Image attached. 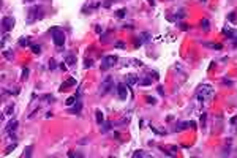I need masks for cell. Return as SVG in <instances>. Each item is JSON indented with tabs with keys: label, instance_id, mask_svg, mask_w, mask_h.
I'll return each instance as SVG.
<instances>
[{
	"label": "cell",
	"instance_id": "obj_1",
	"mask_svg": "<svg viewBox=\"0 0 237 158\" xmlns=\"http://www.w3.org/2000/svg\"><path fill=\"white\" fill-rule=\"evenodd\" d=\"M43 6H40V5H35V6H32L29 10V16H27V22L32 24L35 21H38V19L43 18Z\"/></svg>",
	"mask_w": 237,
	"mask_h": 158
},
{
	"label": "cell",
	"instance_id": "obj_2",
	"mask_svg": "<svg viewBox=\"0 0 237 158\" xmlns=\"http://www.w3.org/2000/svg\"><path fill=\"white\" fill-rule=\"evenodd\" d=\"M51 35H52V41L57 48H62L65 44V33L60 30L59 27H52L51 28Z\"/></svg>",
	"mask_w": 237,
	"mask_h": 158
},
{
	"label": "cell",
	"instance_id": "obj_3",
	"mask_svg": "<svg viewBox=\"0 0 237 158\" xmlns=\"http://www.w3.org/2000/svg\"><path fill=\"white\" fill-rule=\"evenodd\" d=\"M212 95V87L210 86H202L199 88V93H198V100L199 101H204L207 96Z\"/></svg>",
	"mask_w": 237,
	"mask_h": 158
},
{
	"label": "cell",
	"instance_id": "obj_4",
	"mask_svg": "<svg viewBox=\"0 0 237 158\" xmlns=\"http://www.w3.org/2000/svg\"><path fill=\"white\" fill-rule=\"evenodd\" d=\"M115 62H117V57L115 56H106L103 58V65H101V70H108V68L114 66Z\"/></svg>",
	"mask_w": 237,
	"mask_h": 158
},
{
	"label": "cell",
	"instance_id": "obj_5",
	"mask_svg": "<svg viewBox=\"0 0 237 158\" xmlns=\"http://www.w3.org/2000/svg\"><path fill=\"white\" fill-rule=\"evenodd\" d=\"M13 26H14V18L5 16V18L2 19V28H3V30H11Z\"/></svg>",
	"mask_w": 237,
	"mask_h": 158
},
{
	"label": "cell",
	"instance_id": "obj_6",
	"mask_svg": "<svg viewBox=\"0 0 237 158\" xmlns=\"http://www.w3.org/2000/svg\"><path fill=\"white\" fill-rule=\"evenodd\" d=\"M117 93H119V98H120L122 101H125V100H127V95H128V92H127V86H125L123 82L117 84Z\"/></svg>",
	"mask_w": 237,
	"mask_h": 158
},
{
	"label": "cell",
	"instance_id": "obj_7",
	"mask_svg": "<svg viewBox=\"0 0 237 158\" xmlns=\"http://www.w3.org/2000/svg\"><path fill=\"white\" fill-rule=\"evenodd\" d=\"M112 78H106L104 79V82H103V86H101V93L104 95V93H108L111 88H112Z\"/></svg>",
	"mask_w": 237,
	"mask_h": 158
},
{
	"label": "cell",
	"instance_id": "obj_8",
	"mask_svg": "<svg viewBox=\"0 0 237 158\" xmlns=\"http://www.w3.org/2000/svg\"><path fill=\"white\" fill-rule=\"evenodd\" d=\"M81 111H82V101L78 100V101L71 106V109H70V114H79Z\"/></svg>",
	"mask_w": 237,
	"mask_h": 158
},
{
	"label": "cell",
	"instance_id": "obj_9",
	"mask_svg": "<svg viewBox=\"0 0 237 158\" xmlns=\"http://www.w3.org/2000/svg\"><path fill=\"white\" fill-rule=\"evenodd\" d=\"M16 128H18V120H16V118H11V120L8 122V125H7V131L8 133H13Z\"/></svg>",
	"mask_w": 237,
	"mask_h": 158
},
{
	"label": "cell",
	"instance_id": "obj_10",
	"mask_svg": "<svg viewBox=\"0 0 237 158\" xmlns=\"http://www.w3.org/2000/svg\"><path fill=\"white\" fill-rule=\"evenodd\" d=\"M71 86H76V81L73 78H70L68 81H65L62 86H60V90H67V87H71Z\"/></svg>",
	"mask_w": 237,
	"mask_h": 158
},
{
	"label": "cell",
	"instance_id": "obj_11",
	"mask_svg": "<svg viewBox=\"0 0 237 158\" xmlns=\"http://www.w3.org/2000/svg\"><path fill=\"white\" fill-rule=\"evenodd\" d=\"M138 82H139V78H138V76L130 74V76L127 78V84H128V86H134V84H138Z\"/></svg>",
	"mask_w": 237,
	"mask_h": 158
},
{
	"label": "cell",
	"instance_id": "obj_12",
	"mask_svg": "<svg viewBox=\"0 0 237 158\" xmlns=\"http://www.w3.org/2000/svg\"><path fill=\"white\" fill-rule=\"evenodd\" d=\"M223 33H224V35L228 36V38H235V36H237V32L231 30V28H228V27H224V28H223Z\"/></svg>",
	"mask_w": 237,
	"mask_h": 158
},
{
	"label": "cell",
	"instance_id": "obj_13",
	"mask_svg": "<svg viewBox=\"0 0 237 158\" xmlns=\"http://www.w3.org/2000/svg\"><path fill=\"white\" fill-rule=\"evenodd\" d=\"M78 96H79V95H73V96H70L68 100H67V106H73L74 103L78 101Z\"/></svg>",
	"mask_w": 237,
	"mask_h": 158
},
{
	"label": "cell",
	"instance_id": "obj_14",
	"mask_svg": "<svg viewBox=\"0 0 237 158\" xmlns=\"http://www.w3.org/2000/svg\"><path fill=\"white\" fill-rule=\"evenodd\" d=\"M125 14H127V10H125V8H120V10H117V13H115V16L122 19V18H125Z\"/></svg>",
	"mask_w": 237,
	"mask_h": 158
},
{
	"label": "cell",
	"instance_id": "obj_15",
	"mask_svg": "<svg viewBox=\"0 0 237 158\" xmlns=\"http://www.w3.org/2000/svg\"><path fill=\"white\" fill-rule=\"evenodd\" d=\"M109 130H112V123H111V122H104L103 123V133L109 131Z\"/></svg>",
	"mask_w": 237,
	"mask_h": 158
},
{
	"label": "cell",
	"instance_id": "obj_16",
	"mask_svg": "<svg viewBox=\"0 0 237 158\" xmlns=\"http://www.w3.org/2000/svg\"><path fill=\"white\" fill-rule=\"evenodd\" d=\"M95 118H97L98 123H103V112L101 111H97V112H95Z\"/></svg>",
	"mask_w": 237,
	"mask_h": 158
},
{
	"label": "cell",
	"instance_id": "obj_17",
	"mask_svg": "<svg viewBox=\"0 0 237 158\" xmlns=\"http://www.w3.org/2000/svg\"><path fill=\"white\" fill-rule=\"evenodd\" d=\"M74 62H76V57H74V56H68V57H67V63H68L70 66L74 65Z\"/></svg>",
	"mask_w": 237,
	"mask_h": 158
},
{
	"label": "cell",
	"instance_id": "obj_18",
	"mask_svg": "<svg viewBox=\"0 0 237 158\" xmlns=\"http://www.w3.org/2000/svg\"><path fill=\"white\" fill-rule=\"evenodd\" d=\"M16 149V144H11V146H8L7 149H5V155H8V154H11V152Z\"/></svg>",
	"mask_w": 237,
	"mask_h": 158
},
{
	"label": "cell",
	"instance_id": "obj_19",
	"mask_svg": "<svg viewBox=\"0 0 237 158\" xmlns=\"http://www.w3.org/2000/svg\"><path fill=\"white\" fill-rule=\"evenodd\" d=\"M32 52H33V54H40V52H41L40 44H33V46H32Z\"/></svg>",
	"mask_w": 237,
	"mask_h": 158
},
{
	"label": "cell",
	"instance_id": "obj_20",
	"mask_svg": "<svg viewBox=\"0 0 237 158\" xmlns=\"http://www.w3.org/2000/svg\"><path fill=\"white\" fill-rule=\"evenodd\" d=\"M201 24H202V28L205 32L209 30V19H202V21H201Z\"/></svg>",
	"mask_w": 237,
	"mask_h": 158
},
{
	"label": "cell",
	"instance_id": "obj_21",
	"mask_svg": "<svg viewBox=\"0 0 237 158\" xmlns=\"http://www.w3.org/2000/svg\"><path fill=\"white\" fill-rule=\"evenodd\" d=\"M188 125H190V122H182V123H180V125H179L177 131H182V130H185V128L188 126Z\"/></svg>",
	"mask_w": 237,
	"mask_h": 158
},
{
	"label": "cell",
	"instance_id": "obj_22",
	"mask_svg": "<svg viewBox=\"0 0 237 158\" xmlns=\"http://www.w3.org/2000/svg\"><path fill=\"white\" fill-rule=\"evenodd\" d=\"M141 36H142V41H150V38H152V36H150V33H147V32H144Z\"/></svg>",
	"mask_w": 237,
	"mask_h": 158
},
{
	"label": "cell",
	"instance_id": "obj_23",
	"mask_svg": "<svg viewBox=\"0 0 237 158\" xmlns=\"http://www.w3.org/2000/svg\"><path fill=\"white\" fill-rule=\"evenodd\" d=\"M141 84H142V86H150V84H152V79H150V78H145V79L141 81Z\"/></svg>",
	"mask_w": 237,
	"mask_h": 158
},
{
	"label": "cell",
	"instance_id": "obj_24",
	"mask_svg": "<svg viewBox=\"0 0 237 158\" xmlns=\"http://www.w3.org/2000/svg\"><path fill=\"white\" fill-rule=\"evenodd\" d=\"M19 44H21V46H27V44H29V41H27V38H24V36H22L21 40H19Z\"/></svg>",
	"mask_w": 237,
	"mask_h": 158
},
{
	"label": "cell",
	"instance_id": "obj_25",
	"mask_svg": "<svg viewBox=\"0 0 237 158\" xmlns=\"http://www.w3.org/2000/svg\"><path fill=\"white\" fill-rule=\"evenodd\" d=\"M115 48H119V49H125V43L117 41V43H115Z\"/></svg>",
	"mask_w": 237,
	"mask_h": 158
},
{
	"label": "cell",
	"instance_id": "obj_26",
	"mask_svg": "<svg viewBox=\"0 0 237 158\" xmlns=\"http://www.w3.org/2000/svg\"><path fill=\"white\" fill-rule=\"evenodd\" d=\"M27 76H29V68H24L22 70V79H27Z\"/></svg>",
	"mask_w": 237,
	"mask_h": 158
},
{
	"label": "cell",
	"instance_id": "obj_27",
	"mask_svg": "<svg viewBox=\"0 0 237 158\" xmlns=\"http://www.w3.org/2000/svg\"><path fill=\"white\" fill-rule=\"evenodd\" d=\"M32 149H33L32 146H29L27 149H26V156H30V155H32Z\"/></svg>",
	"mask_w": 237,
	"mask_h": 158
},
{
	"label": "cell",
	"instance_id": "obj_28",
	"mask_svg": "<svg viewBox=\"0 0 237 158\" xmlns=\"http://www.w3.org/2000/svg\"><path fill=\"white\" fill-rule=\"evenodd\" d=\"M92 66V60H84V68H90Z\"/></svg>",
	"mask_w": 237,
	"mask_h": 158
},
{
	"label": "cell",
	"instance_id": "obj_29",
	"mask_svg": "<svg viewBox=\"0 0 237 158\" xmlns=\"http://www.w3.org/2000/svg\"><path fill=\"white\" fill-rule=\"evenodd\" d=\"M134 156H145V154H142V150H138L134 152Z\"/></svg>",
	"mask_w": 237,
	"mask_h": 158
},
{
	"label": "cell",
	"instance_id": "obj_30",
	"mask_svg": "<svg viewBox=\"0 0 237 158\" xmlns=\"http://www.w3.org/2000/svg\"><path fill=\"white\" fill-rule=\"evenodd\" d=\"M49 68H51V70H55V60H51V63H49Z\"/></svg>",
	"mask_w": 237,
	"mask_h": 158
},
{
	"label": "cell",
	"instance_id": "obj_31",
	"mask_svg": "<svg viewBox=\"0 0 237 158\" xmlns=\"http://www.w3.org/2000/svg\"><path fill=\"white\" fill-rule=\"evenodd\" d=\"M147 103H150V104H155V98H152V96L147 98Z\"/></svg>",
	"mask_w": 237,
	"mask_h": 158
},
{
	"label": "cell",
	"instance_id": "obj_32",
	"mask_svg": "<svg viewBox=\"0 0 237 158\" xmlns=\"http://www.w3.org/2000/svg\"><path fill=\"white\" fill-rule=\"evenodd\" d=\"M204 122H205V114L201 116V125H202V126H204Z\"/></svg>",
	"mask_w": 237,
	"mask_h": 158
},
{
	"label": "cell",
	"instance_id": "obj_33",
	"mask_svg": "<svg viewBox=\"0 0 237 158\" xmlns=\"http://www.w3.org/2000/svg\"><path fill=\"white\" fill-rule=\"evenodd\" d=\"M26 2H33V0H26Z\"/></svg>",
	"mask_w": 237,
	"mask_h": 158
}]
</instances>
